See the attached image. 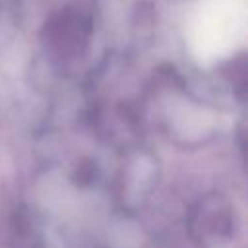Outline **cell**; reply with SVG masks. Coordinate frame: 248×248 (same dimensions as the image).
I'll list each match as a JSON object with an SVG mask.
<instances>
[{"label": "cell", "instance_id": "obj_1", "mask_svg": "<svg viewBox=\"0 0 248 248\" xmlns=\"http://www.w3.org/2000/svg\"><path fill=\"white\" fill-rule=\"evenodd\" d=\"M248 35V0H198L188 16L186 43L192 56L211 66L240 50Z\"/></svg>", "mask_w": 248, "mask_h": 248}]
</instances>
